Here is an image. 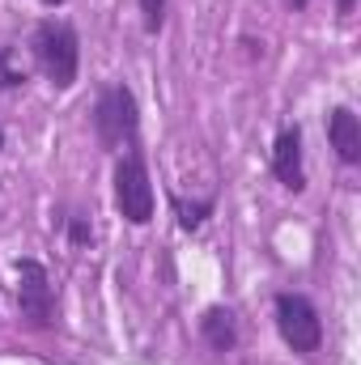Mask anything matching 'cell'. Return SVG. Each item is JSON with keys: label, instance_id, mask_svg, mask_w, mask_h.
Masks as SVG:
<instances>
[{"label": "cell", "instance_id": "7", "mask_svg": "<svg viewBox=\"0 0 361 365\" xmlns=\"http://www.w3.org/2000/svg\"><path fill=\"white\" fill-rule=\"evenodd\" d=\"M327 140L336 149V158L345 166H357L361 162V119L353 106H332L327 115Z\"/></svg>", "mask_w": 361, "mask_h": 365}, {"label": "cell", "instance_id": "10", "mask_svg": "<svg viewBox=\"0 0 361 365\" xmlns=\"http://www.w3.org/2000/svg\"><path fill=\"white\" fill-rule=\"evenodd\" d=\"M26 81H30V73L13 68V43H4L0 47V90H21Z\"/></svg>", "mask_w": 361, "mask_h": 365}, {"label": "cell", "instance_id": "16", "mask_svg": "<svg viewBox=\"0 0 361 365\" xmlns=\"http://www.w3.org/2000/svg\"><path fill=\"white\" fill-rule=\"evenodd\" d=\"M0 149H4V128H0Z\"/></svg>", "mask_w": 361, "mask_h": 365}, {"label": "cell", "instance_id": "3", "mask_svg": "<svg viewBox=\"0 0 361 365\" xmlns=\"http://www.w3.org/2000/svg\"><path fill=\"white\" fill-rule=\"evenodd\" d=\"M115 208L128 225H149L153 208H158V191H153V175H149V158L136 145H128V153H119L115 162Z\"/></svg>", "mask_w": 361, "mask_h": 365}, {"label": "cell", "instance_id": "1", "mask_svg": "<svg viewBox=\"0 0 361 365\" xmlns=\"http://www.w3.org/2000/svg\"><path fill=\"white\" fill-rule=\"evenodd\" d=\"M30 60L34 68L56 86V90H73L77 86V73H81V38H77V26L73 21H39L30 30Z\"/></svg>", "mask_w": 361, "mask_h": 365}, {"label": "cell", "instance_id": "4", "mask_svg": "<svg viewBox=\"0 0 361 365\" xmlns=\"http://www.w3.org/2000/svg\"><path fill=\"white\" fill-rule=\"evenodd\" d=\"M272 314H276L280 340L293 353L310 357V353L323 349V319H319V310H315V302L306 293H276L272 297Z\"/></svg>", "mask_w": 361, "mask_h": 365}, {"label": "cell", "instance_id": "6", "mask_svg": "<svg viewBox=\"0 0 361 365\" xmlns=\"http://www.w3.org/2000/svg\"><path fill=\"white\" fill-rule=\"evenodd\" d=\"M272 175H276V182H280L285 191H293V195H302V191H306L302 128H298V123H289V128H280V132H276V140H272Z\"/></svg>", "mask_w": 361, "mask_h": 365}, {"label": "cell", "instance_id": "12", "mask_svg": "<svg viewBox=\"0 0 361 365\" xmlns=\"http://www.w3.org/2000/svg\"><path fill=\"white\" fill-rule=\"evenodd\" d=\"M68 242H73V247H90L93 242V225H90L86 212H73V217H68Z\"/></svg>", "mask_w": 361, "mask_h": 365}, {"label": "cell", "instance_id": "2", "mask_svg": "<svg viewBox=\"0 0 361 365\" xmlns=\"http://www.w3.org/2000/svg\"><path fill=\"white\" fill-rule=\"evenodd\" d=\"M90 123H93L98 145L106 153H119V149L136 145L141 140V102H136V93L128 90L123 81L102 86L98 90V102H93Z\"/></svg>", "mask_w": 361, "mask_h": 365}, {"label": "cell", "instance_id": "13", "mask_svg": "<svg viewBox=\"0 0 361 365\" xmlns=\"http://www.w3.org/2000/svg\"><path fill=\"white\" fill-rule=\"evenodd\" d=\"M353 9H357V0H336V13L340 17H353Z\"/></svg>", "mask_w": 361, "mask_h": 365}, {"label": "cell", "instance_id": "9", "mask_svg": "<svg viewBox=\"0 0 361 365\" xmlns=\"http://www.w3.org/2000/svg\"><path fill=\"white\" fill-rule=\"evenodd\" d=\"M171 208H175V217H179V230L187 234H195L208 217H213V208H217V195H204V200H195V204H187L179 191H171Z\"/></svg>", "mask_w": 361, "mask_h": 365}, {"label": "cell", "instance_id": "14", "mask_svg": "<svg viewBox=\"0 0 361 365\" xmlns=\"http://www.w3.org/2000/svg\"><path fill=\"white\" fill-rule=\"evenodd\" d=\"M285 4H289V9H293V13H302V9H306V4H310V0H285Z\"/></svg>", "mask_w": 361, "mask_h": 365}, {"label": "cell", "instance_id": "15", "mask_svg": "<svg viewBox=\"0 0 361 365\" xmlns=\"http://www.w3.org/2000/svg\"><path fill=\"white\" fill-rule=\"evenodd\" d=\"M43 4H47V9H60V4H68V0H43Z\"/></svg>", "mask_w": 361, "mask_h": 365}, {"label": "cell", "instance_id": "5", "mask_svg": "<svg viewBox=\"0 0 361 365\" xmlns=\"http://www.w3.org/2000/svg\"><path fill=\"white\" fill-rule=\"evenodd\" d=\"M17 314L30 331H51L56 327V284L39 259L17 264Z\"/></svg>", "mask_w": 361, "mask_h": 365}, {"label": "cell", "instance_id": "8", "mask_svg": "<svg viewBox=\"0 0 361 365\" xmlns=\"http://www.w3.org/2000/svg\"><path fill=\"white\" fill-rule=\"evenodd\" d=\"M200 340L213 349V353H234L238 344V319L230 306H208L200 314Z\"/></svg>", "mask_w": 361, "mask_h": 365}, {"label": "cell", "instance_id": "11", "mask_svg": "<svg viewBox=\"0 0 361 365\" xmlns=\"http://www.w3.org/2000/svg\"><path fill=\"white\" fill-rule=\"evenodd\" d=\"M136 4H141V26H145V34H162L171 0H136Z\"/></svg>", "mask_w": 361, "mask_h": 365}]
</instances>
